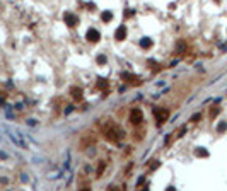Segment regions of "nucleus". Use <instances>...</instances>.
Returning <instances> with one entry per match:
<instances>
[{
  "label": "nucleus",
  "mask_w": 227,
  "mask_h": 191,
  "mask_svg": "<svg viewBox=\"0 0 227 191\" xmlns=\"http://www.w3.org/2000/svg\"><path fill=\"white\" fill-rule=\"evenodd\" d=\"M97 128H99L101 135H103L108 142L120 143L123 140V130L120 128L114 121H109V119L108 121H99V123H97Z\"/></svg>",
  "instance_id": "1"
},
{
  "label": "nucleus",
  "mask_w": 227,
  "mask_h": 191,
  "mask_svg": "<svg viewBox=\"0 0 227 191\" xmlns=\"http://www.w3.org/2000/svg\"><path fill=\"white\" fill-rule=\"evenodd\" d=\"M154 115H156V121L157 125H162L166 119L169 118V111H161V109H154Z\"/></svg>",
  "instance_id": "4"
},
{
  "label": "nucleus",
  "mask_w": 227,
  "mask_h": 191,
  "mask_svg": "<svg viewBox=\"0 0 227 191\" xmlns=\"http://www.w3.org/2000/svg\"><path fill=\"white\" fill-rule=\"evenodd\" d=\"M92 145H96V137L92 133H84L81 135V140H79V147L82 148V150H85V148L92 147Z\"/></svg>",
  "instance_id": "2"
},
{
  "label": "nucleus",
  "mask_w": 227,
  "mask_h": 191,
  "mask_svg": "<svg viewBox=\"0 0 227 191\" xmlns=\"http://www.w3.org/2000/svg\"><path fill=\"white\" fill-rule=\"evenodd\" d=\"M143 135H145V128H143V126H140V128L135 126V130H133V138L135 140H142Z\"/></svg>",
  "instance_id": "5"
},
{
  "label": "nucleus",
  "mask_w": 227,
  "mask_h": 191,
  "mask_svg": "<svg viewBox=\"0 0 227 191\" xmlns=\"http://www.w3.org/2000/svg\"><path fill=\"white\" fill-rule=\"evenodd\" d=\"M130 121H132L135 126H138V125H142L143 121V116H142V111L140 109H133L132 113H130Z\"/></svg>",
  "instance_id": "3"
},
{
  "label": "nucleus",
  "mask_w": 227,
  "mask_h": 191,
  "mask_svg": "<svg viewBox=\"0 0 227 191\" xmlns=\"http://www.w3.org/2000/svg\"><path fill=\"white\" fill-rule=\"evenodd\" d=\"M106 164H108V162H104V160H101L99 167H97V172H96V176H97V177H101V176H103L104 169H106Z\"/></svg>",
  "instance_id": "6"
}]
</instances>
